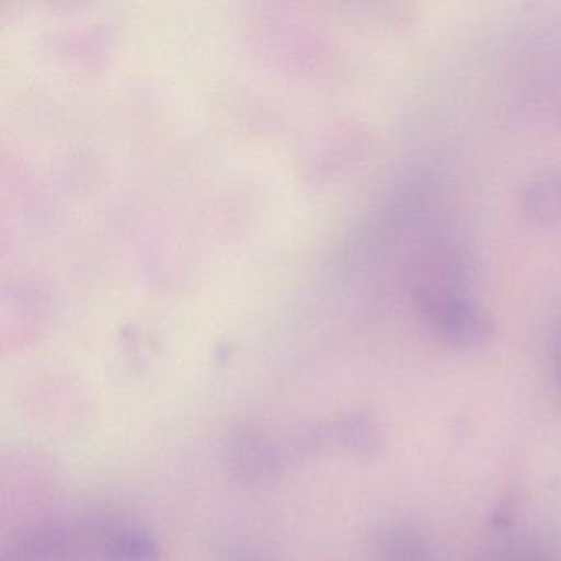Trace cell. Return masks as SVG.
<instances>
[{
    "label": "cell",
    "mask_w": 561,
    "mask_h": 561,
    "mask_svg": "<svg viewBox=\"0 0 561 561\" xmlns=\"http://www.w3.org/2000/svg\"><path fill=\"white\" fill-rule=\"evenodd\" d=\"M426 317L435 336L453 350L471 351L485 346L494 334L488 311L466 295L451 290L430 291Z\"/></svg>",
    "instance_id": "cell-1"
},
{
    "label": "cell",
    "mask_w": 561,
    "mask_h": 561,
    "mask_svg": "<svg viewBox=\"0 0 561 561\" xmlns=\"http://www.w3.org/2000/svg\"><path fill=\"white\" fill-rule=\"evenodd\" d=\"M376 554L379 561H436L426 538L410 525H390L379 531Z\"/></svg>",
    "instance_id": "cell-2"
},
{
    "label": "cell",
    "mask_w": 561,
    "mask_h": 561,
    "mask_svg": "<svg viewBox=\"0 0 561 561\" xmlns=\"http://www.w3.org/2000/svg\"><path fill=\"white\" fill-rule=\"evenodd\" d=\"M331 436L344 448L360 455L379 451L382 432L373 419L366 415H346L330 428Z\"/></svg>",
    "instance_id": "cell-3"
},
{
    "label": "cell",
    "mask_w": 561,
    "mask_h": 561,
    "mask_svg": "<svg viewBox=\"0 0 561 561\" xmlns=\"http://www.w3.org/2000/svg\"><path fill=\"white\" fill-rule=\"evenodd\" d=\"M525 209L541 222L561 221V173H547L528 186Z\"/></svg>",
    "instance_id": "cell-4"
},
{
    "label": "cell",
    "mask_w": 561,
    "mask_h": 561,
    "mask_svg": "<svg viewBox=\"0 0 561 561\" xmlns=\"http://www.w3.org/2000/svg\"><path fill=\"white\" fill-rule=\"evenodd\" d=\"M156 543L140 530L117 531L104 547L107 561H156Z\"/></svg>",
    "instance_id": "cell-5"
},
{
    "label": "cell",
    "mask_w": 561,
    "mask_h": 561,
    "mask_svg": "<svg viewBox=\"0 0 561 561\" xmlns=\"http://www.w3.org/2000/svg\"><path fill=\"white\" fill-rule=\"evenodd\" d=\"M554 367H557L558 382H560V386H561V351H560V353H558L557 364H554Z\"/></svg>",
    "instance_id": "cell-6"
},
{
    "label": "cell",
    "mask_w": 561,
    "mask_h": 561,
    "mask_svg": "<svg viewBox=\"0 0 561 561\" xmlns=\"http://www.w3.org/2000/svg\"><path fill=\"white\" fill-rule=\"evenodd\" d=\"M505 561H541V560H537V558H512V560H505Z\"/></svg>",
    "instance_id": "cell-7"
},
{
    "label": "cell",
    "mask_w": 561,
    "mask_h": 561,
    "mask_svg": "<svg viewBox=\"0 0 561 561\" xmlns=\"http://www.w3.org/2000/svg\"><path fill=\"white\" fill-rule=\"evenodd\" d=\"M239 561H249V560H239Z\"/></svg>",
    "instance_id": "cell-8"
}]
</instances>
